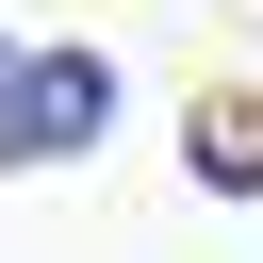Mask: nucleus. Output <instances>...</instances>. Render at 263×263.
Segmentation results:
<instances>
[{"label": "nucleus", "mask_w": 263, "mask_h": 263, "mask_svg": "<svg viewBox=\"0 0 263 263\" xmlns=\"http://www.w3.org/2000/svg\"><path fill=\"white\" fill-rule=\"evenodd\" d=\"M99 115H115V66H99V49H33V66H0V164H82Z\"/></svg>", "instance_id": "f257e3e1"}, {"label": "nucleus", "mask_w": 263, "mask_h": 263, "mask_svg": "<svg viewBox=\"0 0 263 263\" xmlns=\"http://www.w3.org/2000/svg\"><path fill=\"white\" fill-rule=\"evenodd\" d=\"M197 164H214V181H263V115H214V132H197Z\"/></svg>", "instance_id": "f03ea898"}]
</instances>
